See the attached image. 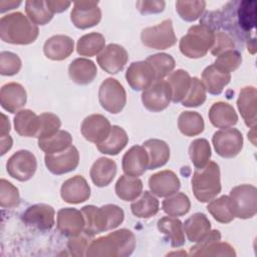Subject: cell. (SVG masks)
<instances>
[{"instance_id":"cell-2","label":"cell","mask_w":257,"mask_h":257,"mask_svg":"<svg viewBox=\"0 0 257 257\" xmlns=\"http://www.w3.org/2000/svg\"><path fill=\"white\" fill-rule=\"evenodd\" d=\"M80 211L85 220L83 232L90 237L118 227L124 219L123 210L114 204H107L99 208L86 205Z\"/></svg>"},{"instance_id":"cell-1","label":"cell","mask_w":257,"mask_h":257,"mask_svg":"<svg viewBox=\"0 0 257 257\" xmlns=\"http://www.w3.org/2000/svg\"><path fill=\"white\" fill-rule=\"evenodd\" d=\"M136 248V236L128 229H119L105 236L92 240L85 256L127 257Z\"/></svg>"},{"instance_id":"cell-26","label":"cell","mask_w":257,"mask_h":257,"mask_svg":"<svg viewBox=\"0 0 257 257\" xmlns=\"http://www.w3.org/2000/svg\"><path fill=\"white\" fill-rule=\"evenodd\" d=\"M70 79L76 84L86 85L91 83L97 75V68L90 59L79 57L72 60L68 66Z\"/></svg>"},{"instance_id":"cell-24","label":"cell","mask_w":257,"mask_h":257,"mask_svg":"<svg viewBox=\"0 0 257 257\" xmlns=\"http://www.w3.org/2000/svg\"><path fill=\"white\" fill-rule=\"evenodd\" d=\"M27 101L25 88L17 82H8L1 87L0 104L8 112H17Z\"/></svg>"},{"instance_id":"cell-20","label":"cell","mask_w":257,"mask_h":257,"mask_svg":"<svg viewBox=\"0 0 257 257\" xmlns=\"http://www.w3.org/2000/svg\"><path fill=\"white\" fill-rule=\"evenodd\" d=\"M149 188L153 195L166 198L177 193L181 188L178 176L171 170H164L152 175L149 179Z\"/></svg>"},{"instance_id":"cell-37","label":"cell","mask_w":257,"mask_h":257,"mask_svg":"<svg viewBox=\"0 0 257 257\" xmlns=\"http://www.w3.org/2000/svg\"><path fill=\"white\" fill-rule=\"evenodd\" d=\"M191 78L189 72L183 69H177L169 74L167 81L171 87L173 102L178 103L183 101L190 88Z\"/></svg>"},{"instance_id":"cell-8","label":"cell","mask_w":257,"mask_h":257,"mask_svg":"<svg viewBox=\"0 0 257 257\" xmlns=\"http://www.w3.org/2000/svg\"><path fill=\"white\" fill-rule=\"evenodd\" d=\"M98 100L104 110L115 114L123 109L126 103V92L117 79L108 77L99 86Z\"/></svg>"},{"instance_id":"cell-47","label":"cell","mask_w":257,"mask_h":257,"mask_svg":"<svg viewBox=\"0 0 257 257\" xmlns=\"http://www.w3.org/2000/svg\"><path fill=\"white\" fill-rule=\"evenodd\" d=\"M206 100V88L198 77L191 78L190 88L186 97L182 101V105L186 107H197L202 105Z\"/></svg>"},{"instance_id":"cell-13","label":"cell","mask_w":257,"mask_h":257,"mask_svg":"<svg viewBox=\"0 0 257 257\" xmlns=\"http://www.w3.org/2000/svg\"><path fill=\"white\" fill-rule=\"evenodd\" d=\"M101 10L97 1H77L74 2L70 12V20L76 28L87 29L99 23Z\"/></svg>"},{"instance_id":"cell-56","label":"cell","mask_w":257,"mask_h":257,"mask_svg":"<svg viewBox=\"0 0 257 257\" xmlns=\"http://www.w3.org/2000/svg\"><path fill=\"white\" fill-rule=\"evenodd\" d=\"M12 138L7 135H0V150H1V156H4L11 148H12Z\"/></svg>"},{"instance_id":"cell-38","label":"cell","mask_w":257,"mask_h":257,"mask_svg":"<svg viewBox=\"0 0 257 257\" xmlns=\"http://www.w3.org/2000/svg\"><path fill=\"white\" fill-rule=\"evenodd\" d=\"M72 146V137L71 135L63 130L57 131L55 134L38 139V147L45 154H54L62 152Z\"/></svg>"},{"instance_id":"cell-6","label":"cell","mask_w":257,"mask_h":257,"mask_svg":"<svg viewBox=\"0 0 257 257\" xmlns=\"http://www.w3.org/2000/svg\"><path fill=\"white\" fill-rule=\"evenodd\" d=\"M229 203L234 217L239 219L253 218L257 213V189L253 185L243 184L230 191Z\"/></svg>"},{"instance_id":"cell-55","label":"cell","mask_w":257,"mask_h":257,"mask_svg":"<svg viewBox=\"0 0 257 257\" xmlns=\"http://www.w3.org/2000/svg\"><path fill=\"white\" fill-rule=\"evenodd\" d=\"M46 5L48 9L54 14V13H61L65 11L71 3L69 1H61V0H47Z\"/></svg>"},{"instance_id":"cell-46","label":"cell","mask_w":257,"mask_h":257,"mask_svg":"<svg viewBox=\"0 0 257 257\" xmlns=\"http://www.w3.org/2000/svg\"><path fill=\"white\" fill-rule=\"evenodd\" d=\"M146 61L150 63L155 70L156 80L163 79L169 75L176 66L174 57L168 53H156L150 55Z\"/></svg>"},{"instance_id":"cell-10","label":"cell","mask_w":257,"mask_h":257,"mask_svg":"<svg viewBox=\"0 0 257 257\" xmlns=\"http://www.w3.org/2000/svg\"><path fill=\"white\" fill-rule=\"evenodd\" d=\"M212 143L216 153L225 159H232L243 149V136L237 128H223L213 135Z\"/></svg>"},{"instance_id":"cell-12","label":"cell","mask_w":257,"mask_h":257,"mask_svg":"<svg viewBox=\"0 0 257 257\" xmlns=\"http://www.w3.org/2000/svg\"><path fill=\"white\" fill-rule=\"evenodd\" d=\"M221 241L219 230H211L210 234L201 242L190 248V255L194 256H227L235 257L234 248L226 242Z\"/></svg>"},{"instance_id":"cell-48","label":"cell","mask_w":257,"mask_h":257,"mask_svg":"<svg viewBox=\"0 0 257 257\" xmlns=\"http://www.w3.org/2000/svg\"><path fill=\"white\" fill-rule=\"evenodd\" d=\"M20 203L18 189L5 179L0 180V206L3 209L15 208Z\"/></svg>"},{"instance_id":"cell-51","label":"cell","mask_w":257,"mask_h":257,"mask_svg":"<svg viewBox=\"0 0 257 257\" xmlns=\"http://www.w3.org/2000/svg\"><path fill=\"white\" fill-rule=\"evenodd\" d=\"M21 69V59L19 56L10 51H2L0 53V73L2 75L12 76Z\"/></svg>"},{"instance_id":"cell-21","label":"cell","mask_w":257,"mask_h":257,"mask_svg":"<svg viewBox=\"0 0 257 257\" xmlns=\"http://www.w3.org/2000/svg\"><path fill=\"white\" fill-rule=\"evenodd\" d=\"M62 200L69 204H80L87 201L90 197V187L86 180L76 175L67 179L60 188Z\"/></svg>"},{"instance_id":"cell-19","label":"cell","mask_w":257,"mask_h":257,"mask_svg":"<svg viewBox=\"0 0 257 257\" xmlns=\"http://www.w3.org/2000/svg\"><path fill=\"white\" fill-rule=\"evenodd\" d=\"M57 230L66 237H75L84 230L85 220L81 211L75 208H62L57 212Z\"/></svg>"},{"instance_id":"cell-31","label":"cell","mask_w":257,"mask_h":257,"mask_svg":"<svg viewBox=\"0 0 257 257\" xmlns=\"http://www.w3.org/2000/svg\"><path fill=\"white\" fill-rule=\"evenodd\" d=\"M158 230L163 233L166 239L174 248L182 247L185 244V232L182 222L172 216L162 217L157 223Z\"/></svg>"},{"instance_id":"cell-36","label":"cell","mask_w":257,"mask_h":257,"mask_svg":"<svg viewBox=\"0 0 257 257\" xmlns=\"http://www.w3.org/2000/svg\"><path fill=\"white\" fill-rule=\"evenodd\" d=\"M159 200L149 191L142 192L139 199H136L131 204L132 213L143 219H148L155 216L159 212Z\"/></svg>"},{"instance_id":"cell-50","label":"cell","mask_w":257,"mask_h":257,"mask_svg":"<svg viewBox=\"0 0 257 257\" xmlns=\"http://www.w3.org/2000/svg\"><path fill=\"white\" fill-rule=\"evenodd\" d=\"M242 63V54L235 49L228 50L218 55L214 64L226 72H233Z\"/></svg>"},{"instance_id":"cell-11","label":"cell","mask_w":257,"mask_h":257,"mask_svg":"<svg viewBox=\"0 0 257 257\" xmlns=\"http://www.w3.org/2000/svg\"><path fill=\"white\" fill-rule=\"evenodd\" d=\"M172 100L171 87L167 80L157 79L142 93L144 106L153 112L166 109Z\"/></svg>"},{"instance_id":"cell-27","label":"cell","mask_w":257,"mask_h":257,"mask_svg":"<svg viewBox=\"0 0 257 257\" xmlns=\"http://www.w3.org/2000/svg\"><path fill=\"white\" fill-rule=\"evenodd\" d=\"M116 175V164L113 160L105 157L98 158L91 166L89 176L92 183L98 187L108 186Z\"/></svg>"},{"instance_id":"cell-28","label":"cell","mask_w":257,"mask_h":257,"mask_svg":"<svg viewBox=\"0 0 257 257\" xmlns=\"http://www.w3.org/2000/svg\"><path fill=\"white\" fill-rule=\"evenodd\" d=\"M231 80V73L226 72L214 63L207 66L202 72V82L210 94L219 95Z\"/></svg>"},{"instance_id":"cell-40","label":"cell","mask_w":257,"mask_h":257,"mask_svg":"<svg viewBox=\"0 0 257 257\" xmlns=\"http://www.w3.org/2000/svg\"><path fill=\"white\" fill-rule=\"evenodd\" d=\"M178 127L186 137L198 136L205 128L204 118L197 111H182L178 117Z\"/></svg>"},{"instance_id":"cell-3","label":"cell","mask_w":257,"mask_h":257,"mask_svg":"<svg viewBox=\"0 0 257 257\" xmlns=\"http://www.w3.org/2000/svg\"><path fill=\"white\" fill-rule=\"evenodd\" d=\"M39 29L22 12H13L0 19V38L10 44L27 45L36 40Z\"/></svg>"},{"instance_id":"cell-45","label":"cell","mask_w":257,"mask_h":257,"mask_svg":"<svg viewBox=\"0 0 257 257\" xmlns=\"http://www.w3.org/2000/svg\"><path fill=\"white\" fill-rule=\"evenodd\" d=\"M206 8V2L203 0L177 1L176 11L179 16L188 22H193L199 19Z\"/></svg>"},{"instance_id":"cell-58","label":"cell","mask_w":257,"mask_h":257,"mask_svg":"<svg viewBox=\"0 0 257 257\" xmlns=\"http://www.w3.org/2000/svg\"><path fill=\"white\" fill-rule=\"evenodd\" d=\"M1 116H2V120L0 125V135H7L10 132V122L4 113H1Z\"/></svg>"},{"instance_id":"cell-4","label":"cell","mask_w":257,"mask_h":257,"mask_svg":"<svg viewBox=\"0 0 257 257\" xmlns=\"http://www.w3.org/2000/svg\"><path fill=\"white\" fill-rule=\"evenodd\" d=\"M191 182L194 196L199 202L212 201L221 192L219 165L215 162H209L204 168L196 169Z\"/></svg>"},{"instance_id":"cell-33","label":"cell","mask_w":257,"mask_h":257,"mask_svg":"<svg viewBox=\"0 0 257 257\" xmlns=\"http://www.w3.org/2000/svg\"><path fill=\"white\" fill-rule=\"evenodd\" d=\"M15 132L26 138H37L39 131V115L30 109H21L14 116Z\"/></svg>"},{"instance_id":"cell-57","label":"cell","mask_w":257,"mask_h":257,"mask_svg":"<svg viewBox=\"0 0 257 257\" xmlns=\"http://www.w3.org/2000/svg\"><path fill=\"white\" fill-rule=\"evenodd\" d=\"M21 4V1H7V0H2L0 1V12L4 13L5 11L12 10L16 7H18Z\"/></svg>"},{"instance_id":"cell-29","label":"cell","mask_w":257,"mask_h":257,"mask_svg":"<svg viewBox=\"0 0 257 257\" xmlns=\"http://www.w3.org/2000/svg\"><path fill=\"white\" fill-rule=\"evenodd\" d=\"M209 119L211 123L218 128H229L238 122V115L234 107L224 101H218L212 104L209 109Z\"/></svg>"},{"instance_id":"cell-35","label":"cell","mask_w":257,"mask_h":257,"mask_svg":"<svg viewBox=\"0 0 257 257\" xmlns=\"http://www.w3.org/2000/svg\"><path fill=\"white\" fill-rule=\"evenodd\" d=\"M114 191L120 200L134 201L143 192V182L138 177L122 175L116 181Z\"/></svg>"},{"instance_id":"cell-49","label":"cell","mask_w":257,"mask_h":257,"mask_svg":"<svg viewBox=\"0 0 257 257\" xmlns=\"http://www.w3.org/2000/svg\"><path fill=\"white\" fill-rule=\"evenodd\" d=\"M61 126L60 118L52 112H43L39 115V131L37 139L47 138L57 131Z\"/></svg>"},{"instance_id":"cell-23","label":"cell","mask_w":257,"mask_h":257,"mask_svg":"<svg viewBox=\"0 0 257 257\" xmlns=\"http://www.w3.org/2000/svg\"><path fill=\"white\" fill-rule=\"evenodd\" d=\"M257 90L254 86H245L241 88L238 98L237 107L245 121V124L251 128L256 127L257 122Z\"/></svg>"},{"instance_id":"cell-41","label":"cell","mask_w":257,"mask_h":257,"mask_svg":"<svg viewBox=\"0 0 257 257\" xmlns=\"http://www.w3.org/2000/svg\"><path fill=\"white\" fill-rule=\"evenodd\" d=\"M163 211L172 217H181L186 215L191 209L189 197L182 192H177L166 199L162 203Z\"/></svg>"},{"instance_id":"cell-25","label":"cell","mask_w":257,"mask_h":257,"mask_svg":"<svg viewBox=\"0 0 257 257\" xmlns=\"http://www.w3.org/2000/svg\"><path fill=\"white\" fill-rule=\"evenodd\" d=\"M74 50V41L67 35H53L43 45L45 56L51 60H63Z\"/></svg>"},{"instance_id":"cell-22","label":"cell","mask_w":257,"mask_h":257,"mask_svg":"<svg viewBox=\"0 0 257 257\" xmlns=\"http://www.w3.org/2000/svg\"><path fill=\"white\" fill-rule=\"evenodd\" d=\"M149 156L143 146H133L122 157L121 167L124 175L142 176L148 170Z\"/></svg>"},{"instance_id":"cell-30","label":"cell","mask_w":257,"mask_h":257,"mask_svg":"<svg viewBox=\"0 0 257 257\" xmlns=\"http://www.w3.org/2000/svg\"><path fill=\"white\" fill-rule=\"evenodd\" d=\"M183 228L190 242L199 243L210 234L211 223L204 213L198 212L185 221Z\"/></svg>"},{"instance_id":"cell-15","label":"cell","mask_w":257,"mask_h":257,"mask_svg":"<svg viewBox=\"0 0 257 257\" xmlns=\"http://www.w3.org/2000/svg\"><path fill=\"white\" fill-rule=\"evenodd\" d=\"M128 54L125 48L116 43H110L96 56L97 64L109 74H116L126 64Z\"/></svg>"},{"instance_id":"cell-9","label":"cell","mask_w":257,"mask_h":257,"mask_svg":"<svg viewBox=\"0 0 257 257\" xmlns=\"http://www.w3.org/2000/svg\"><path fill=\"white\" fill-rule=\"evenodd\" d=\"M37 169V160L35 156L27 150H20L14 153L6 163L8 175L19 181L26 182L30 180Z\"/></svg>"},{"instance_id":"cell-42","label":"cell","mask_w":257,"mask_h":257,"mask_svg":"<svg viewBox=\"0 0 257 257\" xmlns=\"http://www.w3.org/2000/svg\"><path fill=\"white\" fill-rule=\"evenodd\" d=\"M189 156L196 169L204 168L212 156L211 147L206 139H196L189 147Z\"/></svg>"},{"instance_id":"cell-44","label":"cell","mask_w":257,"mask_h":257,"mask_svg":"<svg viewBox=\"0 0 257 257\" xmlns=\"http://www.w3.org/2000/svg\"><path fill=\"white\" fill-rule=\"evenodd\" d=\"M207 210L217 222L222 224H228L235 218L231 211L229 197L225 195L210 201L207 205Z\"/></svg>"},{"instance_id":"cell-52","label":"cell","mask_w":257,"mask_h":257,"mask_svg":"<svg viewBox=\"0 0 257 257\" xmlns=\"http://www.w3.org/2000/svg\"><path fill=\"white\" fill-rule=\"evenodd\" d=\"M236 46L234 38L225 31H215V41L212 46L211 53L215 56L222 54L225 51L232 50Z\"/></svg>"},{"instance_id":"cell-54","label":"cell","mask_w":257,"mask_h":257,"mask_svg":"<svg viewBox=\"0 0 257 257\" xmlns=\"http://www.w3.org/2000/svg\"><path fill=\"white\" fill-rule=\"evenodd\" d=\"M166 2L165 1H138L136 3L137 9L140 13L146 14H155L163 12L165 9Z\"/></svg>"},{"instance_id":"cell-39","label":"cell","mask_w":257,"mask_h":257,"mask_svg":"<svg viewBox=\"0 0 257 257\" xmlns=\"http://www.w3.org/2000/svg\"><path fill=\"white\" fill-rule=\"evenodd\" d=\"M105 47V38L102 34L91 32L81 36L76 43V51L81 56L98 55Z\"/></svg>"},{"instance_id":"cell-53","label":"cell","mask_w":257,"mask_h":257,"mask_svg":"<svg viewBox=\"0 0 257 257\" xmlns=\"http://www.w3.org/2000/svg\"><path fill=\"white\" fill-rule=\"evenodd\" d=\"M90 236L81 233L75 237H70L67 242V248L72 256H84L89 245Z\"/></svg>"},{"instance_id":"cell-34","label":"cell","mask_w":257,"mask_h":257,"mask_svg":"<svg viewBox=\"0 0 257 257\" xmlns=\"http://www.w3.org/2000/svg\"><path fill=\"white\" fill-rule=\"evenodd\" d=\"M128 137L126 132L119 125H112L107 138L100 144L96 145L97 150L108 156L119 154L127 145Z\"/></svg>"},{"instance_id":"cell-5","label":"cell","mask_w":257,"mask_h":257,"mask_svg":"<svg viewBox=\"0 0 257 257\" xmlns=\"http://www.w3.org/2000/svg\"><path fill=\"white\" fill-rule=\"evenodd\" d=\"M215 41V31L205 24L193 25L179 43L180 51L188 58H200L207 54Z\"/></svg>"},{"instance_id":"cell-32","label":"cell","mask_w":257,"mask_h":257,"mask_svg":"<svg viewBox=\"0 0 257 257\" xmlns=\"http://www.w3.org/2000/svg\"><path fill=\"white\" fill-rule=\"evenodd\" d=\"M143 147L149 156L148 170H155L165 166L170 159L169 145L159 139H150L144 142Z\"/></svg>"},{"instance_id":"cell-14","label":"cell","mask_w":257,"mask_h":257,"mask_svg":"<svg viewBox=\"0 0 257 257\" xmlns=\"http://www.w3.org/2000/svg\"><path fill=\"white\" fill-rule=\"evenodd\" d=\"M44 163L47 170L53 175H63L75 170L79 164V153L74 146L54 154H46Z\"/></svg>"},{"instance_id":"cell-17","label":"cell","mask_w":257,"mask_h":257,"mask_svg":"<svg viewBox=\"0 0 257 257\" xmlns=\"http://www.w3.org/2000/svg\"><path fill=\"white\" fill-rule=\"evenodd\" d=\"M110 128V122L104 115L94 113L86 116L82 120L80 133L86 141L98 145L107 138Z\"/></svg>"},{"instance_id":"cell-7","label":"cell","mask_w":257,"mask_h":257,"mask_svg":"<svg viewBox=\"0 0 257 257\" xmlns=\"http://www.w3.org/2000/svg\"><path fill=\"white\" fill-rule=\"evenodd\" d=\"M141 40L145 46L153 49L163 50L172 47L177 42L172 20L165 19L155 26L143 29Z\"/></svg>"},{"instance_id":"cell-16","label":"cell","mask_w":257,"mask_h":257,"mask_svg":"<svg viewBox=\"0 0 257 257\" xmlns=\"http://www.w3.org/2000/svg\"><path fill=\"white\" fill-rule=\"evenodd\" d=\"M54 209L47 204L29 206L22 214V221L39 231H49L54 226Z\"/></svg>"},{"instance_id":"cell-43","label":"cell","mask_w":257,"mask_h":257,"mask_svg":"<svg viewBox=\"0 0 257 257\" xmlns=\"http://www.w3.org/2000/svg\"><path fill=\"white\" fill-rule=\"evenodd\" d=\"M25 11L27 17L36 25H45L53 17V13L48 9L46 1L43 0L26 1Z\"/></svg>"},{"instance_id":"cell-18","label":"cell","mask_w":257,"mask_h":257,"mask_svg":"<svg viewBox=\"0 0 257 257\" xmlns=\"http://www.w3.org/2000/svg\"><path fill=\"white\" fill-rule=\"evenodd\" d=\"M125 79L131 88L136 91H144L156 80V73L152 65L146 60L135 61L127 67Z\"/></svg>"}]
</instances>
